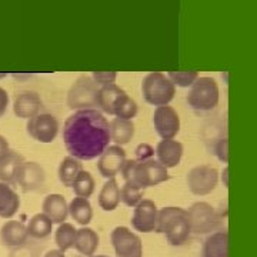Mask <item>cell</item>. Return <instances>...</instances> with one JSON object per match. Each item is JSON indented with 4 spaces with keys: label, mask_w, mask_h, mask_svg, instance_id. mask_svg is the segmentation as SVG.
I'll use <instances>...</instances> for the list:
<instances>
[{
    "label": "cell",
    "mask_w": 257,
    "mask_h": 257,
    "mask_svg": "<svg viewBox=\"0 0 257 257\" xmlns=\"http://www.w3.org/2000/svg\"><path fill=\"white\" fill-rule=\"evenodd\" d=\"M43 257H66V256H64L63 251H60V250L57 248V250H49Z\"/></svg>",
    "instance_id": "obj_40"
},
{
    "label": "cell",
    "mask_w": 257,
    "mask_h": 257,
    "mask_svg": "<svg viewBox=\"0 0 257 257\" xmlns=\"http://www.w3.org/2000/svg\"><path fill=\"white\" fill-rule=\"evenodd\" d=\"M126 160V150L123 147L117 145L107 146L99 156L97 170L104 179L116 177L121 172V167Z\"/></svg>",
    "instance_id": "obj_14"
},
{
    "label": "cell",
    "mask_w": 257,
    "mask_h": 257,
    "mask_svg": "<svg viewBox=\"0 0 257 257\" xmlns=\"http://www.w3.org/2000/svg\"><path fill=\"white\" fill-rule=\"evenodd\" d=\"M0 239H2V243L8 247H18L28 241V229L22 221H6L0 230Z\"/></svg>",
    "instance_id": "obj_19"
},
{
    "label": "cell",
    "mask_w": 257,
    "mask_h": 257,
    "mask_svg": "<svg viewBox=\"0 0 257 257\" xmlns=\"http://www.w3.org/2000/svg\"><path fill=\"white\" fill-rule=\"evenodd\" d=\"M120 173L123 176L124 182L136 184L143 190L147 187H153L163 182H167L170 177L167 169L162 163H159V160L155 157L147 160H138V159L126 160Z\"/></svg>",
    "instance_id": "obj_2"
},
{
    "label": "cell",
    "mask_w": 257,
    "mask_h": 257,
    "mask_svg": "<svg viewBox=\"0 0 257 257\" xmlns=\"http://www.w3.org/2000/svg\"><path fill=\"white\" fill-rule=\"evenodd\" d=\"M157 209L156 203L150 199H142L135 206V211L132 216V226L140 233H153L156 231L157 224Z\"/></svg>",
    "instance_id": "obj_13"
},
{
    "label": "cell",
    "mask_w": 257,
    "mask_h": 257,
    "mask_svg": "<svg viewBox=\"0 0 257 257\" xmlns=\"http://www.w3.org/2000/svg\"><path fill=\"white\" fill-rule=\"evenodd\" d=\"M73 247L84 257H90L99 247V234L90 227L76 230Z\"/></svg>",
    "instance_id": "obj_20"
},
{
    "label": "cell",
    "mask_w": 257,
    "mask_h": 257,
    "mask_svg": "<svg viewBox=\"0 0 257 257\" xmlns=\"http://www.w3.org/2000/svg\"><path fill=\"white\" fill-rule=\"evenodd\" d=\"M156 233L165 234L170 246L184 244L192 233L187 210L173 206L160 209L157 213Z\"/></svg>",
    "instance_id": "obj_3"
},
{
    "label": "cell",
    "mask_w": 257,
    "mask_h": 257,
    "mask_svg": "<svg viewBox=\"0 0 257 257\" xmlns=\"http://www.w3.org/2000/svg\"><path fill=\"white\" fill-rule=\"evenodd\" d=\"M72 187H73V192L77 197L89 199L94 192V179H93L92 173L87 170H82L74 179Z\"/></svg>",
    "instance_id": "obj_31"
},
{
    "label": "cell",
    "mask_w": 257,
    "mask_h": 257,
    "mask_svg": "<svg viewBox=\"0 0 257 257\" xmlns=\"http://www.w3.org/2000/svg\"><path fill=\"white\" fill-rule=\"evenodd\" d=\"M90 257H109V256H90Z\"/></svg>",
    "instance_id": "obj_42"
},
{
    "label": "cell",
    "mask_w": 257,
    "mask_h": 257,
    "mask_svg": "<svg viewBox=\"0 0 257 257\" xmlns=\"http://www.w3.org/2000/svg\"><path fill=\"white\" fill-rule=\"evenodd\" d=\"M69 213L73 217V220L80 226H87L92 221L93 210L89 199L77 197V196L73 197V200L69 204Z\"/></svg>",
    "instance_id": "obj_26"
},
{
    "label": "cell",
    "mask_w": 257,
    "mask_h": 257,
    "mask_svg": "<svg viewBox=\"0 0 257 257\" xmlns=\"http://www.w3.org/2000/svg\"><path fill=\"white\" fill-rule=\"evenodd\" d=\"M109 132L111 142H114L117 146H123L127 145L135 136V123L133 120L114 117L109 123Z\"/></svg>",
    "instance_id": "obj_22"
},
{
    "label": "cell",
    "mask_w": 257,
    "mask_h": 257,
    "mask_svg": "<svg viewBox=\"0 0 257 257\" xmlns=\"http://www.w3.org/2000/svg\"><path fill=\"white\" fill-rule=\"evenodd\" d=\"M142 93L149 104L156 107L167 106L175 97L176 86L165 73L153 72L145 76L142 82Z\"/></svg>",
    "instance_id": "obj_4"
},
{
    "label": "cell",
    "mask_w": 257,
    "mask_h": 257,
    "mask_svg": "<svg viewBox=\"0 0 257 257\" xmlns=\"http://www.w3.org/2000/svg\"><path fill=\"white\" fill-rule=\"evenodd\" d=\"M187 213L190 220V230L196 236L210 234L221 226V216L209 203H193Z\"/></svg>",
    "instance_id": "obj_7"
},
{
    "label": "cell",
    "mask_w": 257,
    "mask_h": 257,
    "mask_svg": "<svg viewBox=\"0 0 257 257\" xmlns=\"http://www.w3.org/2000/svg\"><path fill=\"white\" fill-rule=\"evenodd\" d=\"M46 182V173L45 169L36 162H23L19 166L15 186H19L23 193L36 192L42 189Z\"/></svg>",
    "instance_id": "obj_11"
},
{
    "label": "cell",
    "mask_w": 257,
    "mask_h": 257,
    "mask_svg": "<svg viewBox=\"0 0 257 257\" xmlns=\"http://www.w3.org/2000/svg\"><path fill=\"white\" fill-rule=\"evenodd\" d=\"M8 106H9V94L3 87H0V117L6 113Z\"/></svg>",
    "instance_id": "obj_38"
},
{
    "label": "cell",
    "mask_w": 257,
    "mask_h": 257,
    "mask_svg": "<svg viewBox=\"0 0 257 257\" xmlns=\"http://www.w3.org/2000/svg\"><path fill=\"white\" fill-rule=\"evenodd\" d=\"M97 93L99 86L92 76L82 74L70 86L67 93V106L72 110L97 109Z\"/></svg>",
    "instance_id": "obj_6"
},
{
    "label": "cell",
    "mask_w": 257,
    "mask_h": 257,
    "mask_svg": "<svg viewBox=\"0 0 257 257\" xmlns=\"http://www.w3.org/2000/svg\"><path fill=\"white\" fill-rule=\"evenodd\" d=\"M93 80L97 83V86H107V84H113L116 82L117 73L116 72H93L92 74Z\"/></svg>",
    "instance_id": "obj_35"
},
{
    "label": "cell",
    "mask_w": 257,
    "mask_h": 257,
    "mask_svg": "<svg viewBox=\"0 0 257 257\" xmlns=\"http://www.w3.org/2000/svg\"><path fill=\"white\" fill-rule=\"evenodd\" d=\"M172 83L175 86H179V87H190L194 80L199 77V73L197 72H193V70H180V72H169L166 74Z\"/></svg>",
    "instance_id": "obj_33"
},
{
    "label": "cell",
    "mask_w": 257,
    "mask_h": 257,
    "mask_svg": "<svg viewBox=\"0 0 257 257\" xmlns=\"http://www.w3.org/2000/svg\"><path fill=\"white\" fill-rule=\"evenodd\" d=\"M43 214H46L47 217L52 220L53 224H60L67 219L69 214V206L66 203L62 194H47L42 204Z\"/></svg>",
    "instance_id": "obj_18"
},
{
    "label": "cell",
    "mask_w": 257,
    "mask_h": 257,
    "mask_svg": "<svg viewBox=\"0 0 257 257\" xmlns=\"http://www.w3.org/2000/svg\"><path fill=\"white\" fill-rule=\"evenodd\" d=\"M26 229H28V234L32 239L42 240L46 239V237H49L52 234L53 223H52V220L47 217L46 214L37 213L29 220V224L26 226Z\"/></svg>",
    "instance_id": "obj_25"
},
{
    "label": "cell",
    "mask_w": 257,
    "mask_h": 257,
    "mask_svg": "<svg viewBox=\"0 0 257 257\" xmlns=\"http://www.w3.org/2000/svg\"><path fill=\"white\" fill-rule=\"evenodd\" d=\"M110 240L117 257H143L142 240L127 227L117 226L116 229H113Z\"/></svg>",
    "instance_id": "obj_9"
},
{
    "label": "cell",
    "mask_w": 257,
    "mask_h": 257,
    "mask_svg": "<svg viewBox=\"0 0 257 257\" xmlns=\"http://www.w3.org/2000/svg\"><path fill=\"white\" fill-rule=\"evenodd\" d=\"M74 236H76V229L70 223H60L55 233V241L60 251L66 253L69 248L73 247Z\"/></svg>",
    "instance_id": "obj_30"
},
{
    "label": "cell",
    "mask_w": 257,
    "mask_h": 257,
    "mask_svg": "<svg viewBox=\"0 0 257 257\" xmlns=\"http://www.w3.org/2000/svg\"><path fill=\"white\" fill-rule=\"evenodd\" d=\"M124 92L116 83L101 86L97 93V109H100L103 113L113 116V103L117 99V96Z\"/></svg>",
    "instance_id": "obj_28"
},
{
    "label": "cell",
    "mask_w": 257,
    "mask_h": 257,
    "mask_svg": "<svg viewBox=\"0 0 257 257\" xmlns=\"http://www.w3.org/2000/svg\"><path fill=\"white\" fill-rule=\"evenodd\" d=\"M227 173H229V169L226 167L224 170H223V179H224V186L227 187Z\"/></svg>",
    "instance_id": "obj_41"
},
{
    "label": "cell",
    "mask_w": 257,
    "mask_h": 257,
    "mask_svg": "<svg viewBox=\"0 0 257 257\" xmlns=\"http://www.w3.org/2000/svg\"><path fill=\"white\" fill-rule=\"evenodd\" d=\"M20 207V197L12 186L0 182V217L12 219Z\"/></svg>",
    "instance_id": "obj_21"
},
{
    "label": "cell",
    "mask_w": 257,
    "mask_h": 257,
    "mask_svg": "<svg viewBox=\"0 0 257 257\" xmlns=\"http://www.w3.org/2000/svg\"><path fill=\"white\" fill-rule=\"evenodd\" d=\"M42 247L36 246L35 241H26L18 247H12L9 257H39Z\"/></svg>",
    "instance_id": "obj_34"
},
{
    "label": "cell",
    "mask_w": 257,
    "mask_h": 257,
    "mask_svg": "<svg viewBox=\"0 0 257 257\" xmlns=\"http://www.w3.org/2000/svg\"><path fill=\"white\" fill-rule=\"evenodd\" d=\"M155 153L159 163H162L166 169H172L180 165L183 157V145L175 139H165L157 143Z\"/></svg>",
    "instance_id": "obj_15"
},
{
    "label": "cell",
    "mask_w": 257,
    "mask_h": 257,
    "mask_svg": "<svg viewBox=\"0 0 257 257\" xmlns=\"http://www.w3.org/2000/svg\"><path fill=\"white\" fill-rule=\"evenodd\" d=\"M156 133L163 139H175L180 132V117L172 106H159L153 113Z\"/></svg>",
    "instance_id": "obj_12"
},
{
    "label": "cell",
    "mask_w": 257,
    "mask_h": 257,
    "mask_svg": "<svg viewBox=\"0 0 257 257\" xmlns=\"http://www.w3.org/2000/svg\"><path fill=\"white\" fill-rule=\"evenodd\" d=\"M143 197H145V190L130 182H124L120 189V200L127 207H135Z\"/></svg>",
    "instance_id": "obj_32"
},
{
    "label": "cell",
    "mask_w": 257,
    "mask_h": 257,
    "mask_svg": "<svg viewBox=\"0 0 257 257\" xmlns=\"http://www.w3.org/2000/svg\"><path fill=\"white\" fill-rule=\"evenodd\" d=\"M135 152H136V159L138 160H147V159L155 157V149L150 145H147V143H140Z\"/></svg>",
    "instance_id": "obj_37"
},
{
    "label": "cell",
    "mask_w": 257,
    "mask_h": 257,
    "mask_svg": "<svg viewBox=\"0 0 257 257\" xmlns=\"http://www.w3.org/2000/svg\"><path fill=\"white\" fill-rule=\"evenodd\" d=\"M28 133L39 143H52L59 133V121L50 113H39L28 120Z\"/></svg>",
    "instance_id": "obj_10"
},
{
    "label": "cell",
    "mask_w": 257,
    "mask_h": 257,
    "mask_svg": "<svg viewBox=\"0 0 257 257\" xmlns=\"http://www.w3.org/2000/svg\"><path fill=\"white\" fill-rule=\"evenodd\" d=\"M138 103L133 100L127 93L123 92L117 96V99L113 103V116L119 119L133 120L138 114Z\"/></svg>",
    "instance_id": "obj_29"
},
{
    "label": "cell",
    "mask_w": 257,
    "mask_h": 257,
    "mask_svg": "<svg viewBox=\"0 0 257 257\" xmlns=\"http://www.w3.org/2000/svg\"><path fill=\"white\" fill-rule=\"evenodd\" d=\"M42 99L36 92L25 90L20 92L13 103V111L19 119H30L40 113Z\"/></svg>",
    "instance_id": "obj_16"
},
{
    "label": "cell",
    "mask_w": 257,
    "mask_h": 257,
    "mask_svg": "<svg viewBox=\"0 0 257 257\" xmlns=\"http://www.w3.org/2000/svg\"><path fill=\"white\" fill-rule=\"evenodd\" d=\"M203 257H229V234L226 230H216L204 240Z\"/></svg>",
    "instance_id": "obj_17"
},
{
    "label": "cell",
    "mask_w": 257,
    "mask_h": 257,
    "mask_svg": "<svg viewBox=\"0 0 257 257\" xmlns=\"http://www.w3.org/2000/svg\"><path fill=\"white\" fill-rule=\"evenodd\" d=\"M214 155L223 163L229 162V140L227 139H220V140L216 142V145H214Z\"/></svg>",
    "instance_id": "obj_36"
},
{
    "label": "cell",
    "mask_w": 257,
    "mask_h": 257,
    "mask_svg": "<svg viewBox=\"0 0 257 257\" xmlns=\"http://www.w3.org/2000/svg\"><path fill=\"white\" fill-rule=\"evenodd\" d=\"M110 142L109 120L99 109L76 110L64 121L66 150L80 162L99 157Z\"/></svg>",
    "instance_id": "obj_1"
},
{
    "label": "cell",
    "mask_w": 257,
    "mask_h": 257,
    "mask_svg": "<svg viewBox=\"0 0 257 257\" xmlns=\"http://www.w3.org/2000/svg\"><path fill=\"white\" fill-rule=\"evenodd\" d=\"M219 86L211 77H197L190 86L186 100L189 106L197 111L213 110L219 104Z\"/></svg>",
    "instance_id": "obj_5"
},
{
    "label": "cell",
    "mask_w": 257,
    "mask_h": 257,
    "mask_svg": "<svg viewBox=\"0 0 257 257\" xmlns=\"http://www.w3.org/2000/svg\"><path fill=\"white\" fill-rule=\"evenodd\" d=\"M83 170L82 162L73 156H66L59 166V180L66 187H72L74 179Z\"/></svg>",
    "instance_id": "obj_27"
},
{
    "label": "cell",
    "mask_w": 257,
    "mask_h": 257,
    "mask_svg": "<svg viewBox=\"0 0 257 257\" xmlns=\"http://www.w3.org/2000/svg\"><path fill=\"white\" fill-rule=\"evenodd\" d=\"M120 203V187L116 177L107 179L103 184L99 194V206L104 211H113L117 209Z\"/></svg>",
    "instance_id": "obj_24"
},
{
    "label": "cell",
    "mask_w": 257,
    "mask_h": 257,
    "mask_svg": "<svg viewBox=\"0 0 257 257\" xmlns=\"http://www.w3.org/2000/svg\"><path fill=\"white\" fill-rule=\"evenodd\" d=\"M187 186L196 196L210 194L219 182V172L210 165H199L187 173Z\"/></svg>",
    "instance_id": "obj_8"
},
{
    "label": "cell",
    "mask_w": 257,
    "mask_h": 257,
    "mask_svg": "<svg viewBox=\"0 0 257 257\" xmlns=\"http://www.w3.org/2000/svg\"><path fill=\"white\" fill-rule=\"evenodd\" d=\"M9 152H10V147H9V143H8V140L3 138V136H0V160L6 156Z\"/></svg>",
    "instance_id": "obj_39"
},
{
    "label": "cell",
    "mask_w": 257,
    "mask_h": 257,
    "mask_svg": "<svg viewBox=\"0 0 257 257\" xmlns=\"http://www.w3.org/2000/svg\"><path fill=\"white\" fill-rule=\"evenodd\" d=\"M23 162H25V157L20 153L10 150L9 153L0 160V182L15 186L19 166Z\"/></svg>",
    "instance_id": "obj_23"
}]
</instances>
